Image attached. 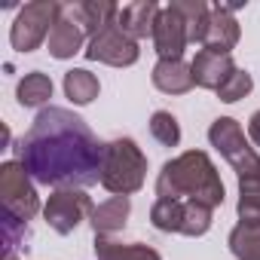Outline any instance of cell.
Instances as JSON below:
<instances>
[{"mask_svg": "<svg viewBox=\"0 0 260 260\" xmlns=\"http://www.w3.org/2000/svg\"><path fill=\"white\" fill-rule=\"evenodd\" d=\"M64 92L68 98H74L77 104H89L98 95V80L89 71H68L64 74Z\"/></svg>", "mask_w": 260, "mask_h": 260, "instance_id": "obj_17", "label": "cell"}, {"mask_svg": "<svg viewBox=\"0 0 260 260\" xmlns=\"http://www.w3.org/2000/svg\"><path fill=\"white\" fill-rule=\"evenodd\" d=\"M178 13H181V19H184V25H187V34H190V40L193 43H202L205 40V31H208V19H211V10L205 7V4H172Z\"/></svg>", "mask_w": 260, "mask_h": 260, "instance_id": "obj_16", "label": "cell"}, {"mask_svg": "<svg viewBox=\"0 0 260 260\" xmlns=\"http://www.w3.org/2000/svg\"><path fill=\"white\" fill-rule=\"evenodd\" d=\"M156 16H159V7L153 4V0H141V4L122 7L119 16H116V25H119L128 37H147V34H153Z\"/></svg>", "mask_w": 260, "mask_h": 260, "instance_id": "obj_12", "label": "cell"}, {"mask_svg": "<svg viewBox=\"0 0 260 260\" xmlns=\"http://www.w3.org/2000/svg\"><path fill=\"white\" fill-rule=\"evenodd\" d=\"M153 43H156V52H159L162 58H181L184 46L190 43L187 25H184L181 13H178L175 7L159 10L156 25H153Z\"/></svg>", "mask_w": 260, "mask_h": 260, "instance_id": "obj_7", "label": "cell"}, {"mask_svg": "<svg viewBox=\"0 0 260 260\" xmlns=\"http://www.w3.org/2000/svg\"><path fill=\"white\" fill-rule=\"evenodd\" d=\"M86 211H89V199L83 193H55L46 205V217L58 233H71Z\"/></svg>", "mask_w": 260, "mask_h": 260, "instance_id": "obj_10", "label": "cell"}, {"mask_svg": "<svg viewBox=\"0 0 260 260\" xmlns=\"http://www.w3.org/2000/svg\"><path fill=\"white\" fill-rule=\"evenodd\" d=\"M230 245H233V254L239 260H260V226L251 223V220H245L230 236Z\"/></svg>", "mask_w": 260, "mask_h": 260, "instance_id": "obj_15", "label": "cell"}, {"mask_svg": "<svg viewBox=\"0 0 260 260\" xmlns=\"http://www.w3.org/2000/svg\"><path fill=\"white\" fill-rule=\"evenodd\" d=\"M95 248H98V254L104 260H159L153 251H147L141 245H119V248H113L110 242H98Z\"/></svg>", "mask_w": 260, "mask_h": 260, "instance_id": "obj_20", "label": "cell"}, {"mask_svg": "<svg viewBox=\"0 0 260 260\" xmlns=\"http://www.w3.org/2000/svg\"><path fill=\"white\" fill-rule=\"evenodd\" d=\"M141 175H144V159H141V153H138V147L132 141H116V144L107 147L101 181L110 190L132 193V190L141 187Z\"/></svg>", "mask_w": 260, "mask_h": 260, "instance_id": "obj_3", "label": "cell"}, {"mask_svg": "<svg viewBox=\"0 0 260 260\" xmlns=\"http://www.w3.org/2000/svg\"><path fill=\"white\" fill-rule=\"evenodd\" d=\"M181 193H193V199L205 208H214L223 202V184L217 181L211 162L202 153H187L178 162H169L159 178V196L178 199Z\"/></svg>", "mask_w": 260, "mask_h": 260, "instance_id": "obj_2", "label": "cell"}, {"mask_svg": "<svg viewBox=\"0 0 260 260\" xmlns=\"http://www.w3.org/2000/svg\"><path fill=\"white\" fill-rule=\"evenodd\" d=\"M211 141H214V147H220L223 156L239 169V181L257 175L260 162H257L254 153L248 150V144H245V138H242V132H239V125H236L233 119H217V122H214V128H211Z\"/></svg>", "mask_w": 260, "mask_h": 260, "instance_id": "obj_6", "label": "cell"}, {"mask_svg": "<svg viewBox=\"0 0 260 260\" xmlns=\"http://www.w3.org/2000/svg\"><path fill=\"white\" fill-rule=\"evenodd\" d=\"M150 128H153V135H156L162 144H178V138H181L178 122H175V116H169V113H156Z\"/></svg>", "mask_w": 260, "mask_h": 260, "instance_id": "obj_21", "label": "cell"}, {"mask_svg": "<svg viewBox=\"0 0 260 260\" xmlns=\"http://www.w3.org/2000/svg\"><path fill=\"white\" fill-rule=\"evenodd\" d=\"M233 10L230 7H211V19H208V31H205V49L208 52H217V55H226L236 40H239V25L236 19L230 16Z\"/></svg>", "mask_w": 260, "mask_h": 260, "instance_id": "obj_9", "label": "cell"}, {"mask_svg": "<svg viewBox=\"0 0 260 260\" xmlns=\"http://www.w3.org/2000/svg\"><path fill=\"white\" fill-rule=\"evenodd\" d=\"M251 135H254V141L260 144V113H254V119H251Z\"/></svg>", "mask_w": 260, "mask_h": 260, "instance_id": "obj_23", "label": "cell"}, {"mask_svg": "<svg viewBox=\"0 0 260 260\" xmlns=\"http://www.w3.org/2000/svg\"><path fill=\"white\" fill-rule=\"evenodd\" d=\"M4 211H19L22 220H28L34 211H37V196H34V187L25 181V172L16 166V162H7L4 169Z\"/></svg>", "mask_w": 260, "mask_h": 260, "instance_id": "obj_8", "label": "cell"}, {"mask_svg": "<svg viewBox=\"0 0 260 260\" xmlns=\"http://www.w3.org/2000/svg\"><path fill=\"white\" fill-rule=\"evenodd\" d=\"M153 83L162 92H187L196 80H193V68H187L181 58H162L153 71Z\"/></svg>", "mask_w": 260, "mask_h": 260, "instance_id": "obj_13", "label": "cell"}, {"mask_svg": "<svg viewBox=\"0 0 260 260\" xmlns=\"http://www.w3.org/2000/svg\"><path fill=\"white\" fill-rule=\"evenodd\" d=\"M49 95H52V83H49V77H46V74H40V71L28 74V77L19 83V101H22L25 107L43 104Z\"/></svg>", "mask_w": 260, "mask_h": 260, "instance_id": "obj_18", "label": "cell"}, {"mask_svg": "<svg viewBox=\"0 0 260 260\" xmlns=\"http://www.w3.org/2000/svg\"><path fill=\"white\" fill-rule=\"evenodd\" d=\"M236 74V68H233V61H230V55H217V52H208V49H202L199 55H196V61H193V80L199 83V86H205V89H223V83L230 80Z\"/></svg>", "mask_w": 260, "mask_h": 260, "instance_id": "obj_11", "label": "cell"}, {"mask_svg": "<svg viewBox=\"0 0 260 260\" xmlns=\"http://www.w3.org/2000/svg\"><path fill=\"white\" fill-rule=\"evenodd\" d=\"M61 13H64V7L49 4V0H43V4H28V7L19 13L16 25H13V46H16L19 52L37 49V46L43 43V37L52 34L49 28H55V22L61 19Z\"/></svg>", "mask_w": 260, "mask_h": 260, "instance_id": "obj_4", "label": "cell"}, {"mask_svg": "<svg viewBox=\"0 0 260 260\" xmlns=\"http://www.w3.org/2000/svg\"><path fill=\"white\" fill-rule=\"evenodd\" d=\"M86 55L95 61H107V64H132L138 58V46L116 22H110L104 31H98L92 37Z\"/></svg>", "mask_w": 260, "mask_h": 260, "instance_id": "obj_5", "label": "cell"}, {"mask_svg": "<svg viewBox=\"0 0 260 260\" xmlns=\"http://www.w3.org/2000/svg\"><path fill=\"white\" fill-rule=\"evenodd\" d=\"M80 43H83V28L68 13H61V19L55 22L52 34H49V52L55 58H68L80 49Z\"/></svg>", "mask_w": 260, "mask_h": 260, "instance_id": "obj_14", "label": "cell"}, {"mask_svg": "<svg viewBox=\"0 0 260 260\" xmlns=\"http://www.w3.org/2000/svg\"><path fill=\"white\" fill-rule=\"evenodd\" d=\"M248 89H251V77H248V74H242V71H236V74L223 83L220 98H223V101H239Z\"/></svg>", "mask_w": 260, "mask_h": 260, "instance_id": "obj_22", "label": "cell"}, {"mask_svg": "<svg viewBox=\"0 0 260 260\" xmlns=\"http://www.w3.org/2000/svg\"><path fill=\"white\" fill-rule=\"evenodd\" d=\"M25 172L49 187H92L104 175L107 147L64 107H46L19 144Z\"/></svg>", "mask_w": 260, "mask_h": 260, "instance_id": "obj_1", "label": "cell"}, {"mask_svg": "<svg viewBox=\"0 0 260 260\" xmlns=\"http://www.w3.org/2000/svg\"><path fill=\"white\" fill-rule=\"evenodd\" d=\"M128 214V199H113V202H107V205H101L98 211H95V230H101V233H110V230H116L119 223H122V217Z\"/></svg>", "mask_w": 260, "mask_h": 260, "instance_id": "obj_19", "label": "cell"}]
</instances>
